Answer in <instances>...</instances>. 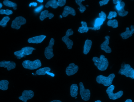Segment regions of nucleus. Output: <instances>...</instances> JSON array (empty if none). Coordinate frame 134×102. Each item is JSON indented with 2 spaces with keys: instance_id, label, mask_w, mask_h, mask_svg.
Returning a JSON list of instances; mask_svg holds the SVG:
<instances>
[{
  "instance_id": "nucleus-40",
  "label": "nucleus",
  "mask_w": 134,
  "mask_h": 102,
  "mask_svg": "<svg viewBox=\"0 0 134 102\" xmlns=\"http://www.w3.org/2000/svg\"><path fill=\"white\" fill-rule=\"evenodd\" d=\"M46 74H47L48 75H50L51 76H52L54 77L55 76L54 74H53L51 73H50L49 72H47L46 73Z\"/></svg>"
},
{
  "instance_id": "nucleus-5",
  "label": "nucleus",
  "mask_w": 134,
  "mask_h": 102,
  "mask_svg": "<svg viewBox=\"0 0 134 102\" xmlns=\"http://www.w3.org/2000/svg\"><path fill=\"white\" fill-rule=\"evenodd\" d=\"M36 49L33 47H26L22 48L20 51H17L14 52V55L17 58L20 59L25 56L31 54L33 50Z\"/></svg>"
},
{
  "instance_id": "nucleus-45",
  "label": "nucleus",
  "mask_w": 134,
  "mask_h": 102,
  "mask_svg": "<svg viewBox=\"0 0 134 102\" xmlns=\"http://www.w3.org/2000/svg\"><path fill=\"white\" fill-rule=\"evenodd\" d=\"M95 102H102L100 100H97L95 101Z\"/></svg>"
},
{
  "instance_id": "nucleus-13",
  "label": "nucleus",
  "mask_w": 134,
  "mask_h": 102,
  "mask_svg": "<svg viewBox=\"0 0 134 102\" xmlns=\"http://www.w3.org/2000/svg\"><path fill=\"white\" fill-rule=\"evenodd\" d=\"M0 67L7 68L10 71L16 68V64L13 61H4L0 62Z\"/></svg>"
},
{
  "instance_id": "nucleus-38",
  "label": "nucleus",
  "mask_w": 134,
  "mask_h": 102,
  "mask_svg": "<svg viewBox=\"0 0 134 102\" xmlns=\"http://www.w3.org/2000/svg\"><path fill=\"white\" fill-rule=\"evenodd\" d=\"M113 3L114 4H118L121 2V0H113Z\"/></svg>"
},
{
  "instance_id": "nucleus-24",
  "label": "nucleus",
  "mask_w": 134,
  "mask_h": 102,
  "mask_svg": "<svg viewBox=\"0 0 134 102\" xmlns=\"http://www.w3.org/2000/svg\"><path fill=\"white\" fill-rule=\"evenodd\" d=\"M9 84V81L6 80L0 81V89L3 91L7 90L8 88Z\"/></svg>"
},
{
  "instance_id": "nucleus-12",
  "label": "nucleus",
  "mask_w": 134,
  "mask_h": 102,
  "mask_svg": "<svg viewBox=\"0 0 134 102\" xmlns=\"http://www.w3.org/2000/svg\"><path fill=\"white\" fill-rule=\"evenodd\" d=\"M79 69V67L77 65L74 63L70 64L67 68L66 73L68 76H71L76 73Z\"/></svg>"
},
{
  "instance_id": "nucleus-22",
  "label": "nucleus",
  "mask_w": 134,
  "mask_h": 102,
  "mask_svg": "<svg viewBox=\"0 0 134 102\" xmlns=\"http://www.w3.org/2000/svg\"><path fill=\"white\" fill-rule=\"evenodd\" d=\"M81 23L82 26L79 28L78 31L80 33L88 32L89 29L87 26L86 23L85 22L82 21Z\"/></svg>"
},
{
  "instance_id": "nucleus-10",
  "label": "nucleus",
  "mask_w": 134,
  "mask_h": 102,
  "mask_svg": "<svg viewBox=\"0 0 134 102\" xmlns=\"http://www.w3.org/2000/svg\"><path fill=\"white\" fill-rule=\"evenodd\" d=\"M73 32L72 29H69L66 33V35L62 38V40L66 45L69 49H72L73 44V41L69 39V36L73 35Z\"/></svg>"
},
{
  "instance_id": "nucleus-43",
  "label": "nucleus",
  "mask_w": 134,
  "mask_h": 102,
  "mask_svg": "<svg viewBox=\"0 0 134 102\" xmlns=\"http://www.w3.org/2000/svg\"><path fill=\"white\" fill-rule=\"evenodd\" d=\"M37 1L41 3H42L43 2V0H38Z\"/></svg>"
},
{
  "instance_id": "nucleus-9",
  "label": "nucleus",
  "mask_w": 134,
  "mask_h": 102,
  "mask_svg": "<svg viewBox=\"0 0 134 102\" xmlns=\"http://www.w3.org/2000/svg\"><path fill=\"white\" fill-rule=\"evenodd\" d=\"M80 94L82 99L85 101L89 100L90 97V90L85 88L83 83H79Z\"/></svg>"
},
{
  "instance_id": "nucleus-2",
  "label": "nucleus",
  "mask_w": 134,
  "mask_h": 102,
  "mask_svg": "<svg viewBox=\"0 0 134 102\" xmlns=\"http://www.w3.org/2000/svg\"><path fill=\"white\" fill-rule=\"evenodd\" d=\"M118 73L124 75L127 77H129L133 79H134V70L129 64H125L124 63H122Z\"/></svg>"
},
{
  "instance_id": "nucleus-11",
  "label": "nucleus",
  "mask_w": 134,
  "mask_h": 102,
  "mask_svg": "<svg viewBox=\"0 0 134 102\" xmlns=\"http://www.w3.org/2000/svg\"><path fill=\"white\" fill-rule=\"evenodd\" d=\"M34 96V93L32 91L25 90L23 92L22 96L19 98L23 101L26 102L28 100L33 98Z\"/></svg>"
},
{
  "instance_id": "nucleus-21",
  "label": "nucleus",
  "mask_w": 134,
  "mask_h": 102,
  "mask_svg": "<svg viewBox=\"0 0 134 102\" xmlns=\"http://www.w3.org/2000/svg\"><path fill=\"white\" fill-rule=\"evenodd\" d=\"M78 87L77 84L72 85L70 87V94L72 97H76L78 94Z\"/></svg>"
},
{
  "instance_id": "nucleus-32",
  "label": "nucleus",
  "mask_w": 134,
  "mask_h": 102,
  "mask_svg": "<svg viewBox=\"0 0 134 102\" xmlns=\"http://www.w3.org/2000/svg\"><path fill=\"white\" fill-rule=\"evenodd\" d=\"M117 16V14L116 12L111 11L109 13V15L107 17V18L109 19H111L113 18H115Z\"/></svg>"
},
{
  "instance_id": "nucleus-31",
  "label": "nucleus",
  "mask_w": 134,
  "mask_h": 102,
  "mask_svg": "<svg viewBox=\"0 0 134 102\" xmlns=\"http://www.w3.org/2000/svg\"><path fill=\"white\" fill-rule=\"evenodd\" d=\"M13 13V11L8 9L5 10L2 9L0 10V14L2 15L5 14L8 15L12 14Z\"/></svg>"
},
{
  "instance_id": "nucleus-28",
  "label": "nucleus",
  "mask_w": 134,
  "mask_h": 102,
  "mask_svg": "<svg viewBox=\"0 0 134 102\" xmlns=\"http://www.w3.org/2000/svg\"><path fill=\"white\" fill-rule=\"evenodd\" d=\"M84 0H76L75 2L80 7L79 11L81 13H83L86 10V8L85 6H84L81 3L82 2L84 1Z\"/></svg>"
},
{
  "instance_id": "nucleus-37",
  "label": "nucleus",
  "mask_w": 134,
  "mask_h": 102,
  "mask_svg": "<svg viewBox=\"0 0 134 102\" xmlns=\"http://www.w3.org/2000/svg\"><path fill=\"white\" fill-rule=\"evenodd\" d=\"M120 3L117 4V5L116 6V8L118 11H119L122 9L121 7Z\"/></svg>"
},
{
  "instance_id": "nucleus-23",
  "label": "nucleus",
  "mask_w": 134,
  "mask_h": 102,
  "mask_svg": "<svg viewBox=\"0 0 134 102\" xmlns=\"http://www.w3.org/2000/svg\"><path fill=\"white\" fill-rule=\"evenodd\" d=\"M51 69L49 67H45L43 68H40L37 70L36 73L38 75H44L46 74V73L49 72L51 71Z\"/></svg>"
},
{
  "instance_id": "nucleus-29",
  "label": "nucleus",
  "mask_w": 134,
  "mask_h": 102,
  "mask_svg": "<svg viewBox=\"0 0 134 102\" xmlns=\"http://www.w3.org/2000/svg\"><path fill=\"white\" fill-rule=\"evenodd\" d=\"M10 20V18L8 16L4 17L2 20L0 21V26L3 27H5L7 26V23Z\"/></svg>"
},
{
  "instance_id": "nucleus-19",
  "label": "nucleus",
  "mask_w": 134,
  "mask_h": 102,
  "mask_svg": "<svg viewBox=\"0 0 134 102\" xmlns=\"http://www.w3.org/2000/svg\"><path fill=\"white\" fill-rule=\"evenodd\" d=\"M49 12L47 10H45L42 12L40 16V19L42 21H43L47 17H49V19H51L53 17L54 15L51 13H49Z\"/></svg>"
},
{
  "instance_id": "nucleus-44",
  "label": "nucleus",
  "mask_w": 134,
  "mask_h": 102,
  "mask_svg": "<svg viewBox=\"0 0 134 102\" xmlns=\"http://www.w3.org/2000/svg\"><path fill=\"white\" fill-rule=\"evenodd\" d=\"M3 7V5L2 4L0 3V9H1Z\"/></svg>"
},
{
  "instance_id": "nucleus-48",
  "label": "nucleus",
  "mask_w": 134,
  "mask_h": 102,
  "mask_svg": "<svg viewBox=\"0 0 134 102\" xmlns=\"http://www.w3.org/2000/svg\"><path fill=\"white\" fill-rule=\"evenodd\" d=\"M87 7H88L89 6L88 5H87Z\"/></svg>"
},
{
  "instance_id": "nucleus-33",
  "label": "nucleus",
  "mask_w": 134,
  "mask_h": 102,
  "mask_svg": "<svg viewBox=\"0 0 134 102\" xmlns=\"http://www.w3.org/2000/svg\"><path fill=\"white\" fill-rule=\"evenodd\" d=\"M66 0H59L57 2V5L58 6L63 7L66 4Z\"/></svg>"
},
{
  "instance_id": "nucleus-35",
  "label": "nucleus",
  "mask_w": 134,
  "mask_h": 102,
  "mask_svg": "<svg viewBox=\"0 0 134 102\" xmlns=\"http://www.w3.org/2000/svg\"><path fill=\"white\" fill-rule=\"evenodd\" d=\"M44 8V6L41 5L39 7L37 8L34 10L35 12L36 13H38L41 11Z\"/></svg>"
},
{
  "instance_id": "nucleus-25",
  "label": "nucleus",
  "mask_w": 134,
  "mask_h": 102,
  "mask_svg": "<svg viewBox=\"0 0 134 102\" xmlns=\"http://www.w3.org/2000/svg\"><path fill=\"white\" fill-rule=\"evenodd\" d=\"M46 8H48L50 7L54 9H56L58 7L57 5V2L56 0L50 1L46 3L45 6Z\"/></svg>"
},
{
  "instance_id": "nucleus-34",
  "label": "nucleus",
  "mask_w": 134,
  "mask_h": 102,
  "mask_svg": "<svg viewBox=\"0 0 134 102\" xmlns=\"http://www.w3.org/2000/svg\"><path fill=\"white\" fill-rule=\"evenodd\" d=\"M99 16L104 21H105L106 19V15L103 11H102L99 14Z\"/></svg>"
},
{
  "instance_id": "nucleus-42",
  "label": "nucleus",
  "mask_w": 134,
  "mask_h": 102,
  "mask_svg": "<svg viewBox=\"0 0 134 102\" xmlns=\"http://www.w3.org/2000/svg\"><path fill=\"white\" fill-rule=\"evenodd\" d=\"M125 102H132V101L131 99H127Z\"/></svg>"
},
{
  "instance_id": "nucleus-41",
  "label": "nucleus",
  "mask_w": 134,
  "mask_h": 102,
  "mask_svg": "<svg viewBox=\"0 0 134 102\" xmlns=\"http://www.w3.org/2000/svg\"><path fill=\"white\" fill-rule=\"evenodd\" d=\"M50 102H62L61 101L59 100H55Z\"/></svg>"
},
{
  "instance_id": "nucleus-1",
  "label": "nucleus",
  "mask_w": 134,
  "mask_h": 102,
  "mask_svg": "<svg viewBox=\"0 0 134 102\" xmlns=\"http://www.w3.org/2000/svg\"><path fill=\"white\" fill-rule=\"evenodd\" d=\"M92 60L95 65L100 70H105L108 67L109 62L108 60L103 55H101L100 58L97 57H93Z\"/></svg>"
},
{
  "instance_id": "nucleus-6",
  "label": "nucleus",
  "mask_w": 134,
  "mask_h": 102,
  "mask_svg": "<svg viewBox=\"0 0 134 102\" xmlns=\"http://www.w3.org/2000/svg\"><path fill=\"white\" fill-rule=\"evenodd\" d=\"M115 87L113 85H110L106 90V92L108 94V96L110 99L116 100L120 98L123 95V91H120L117 93H113V91Z\"/></svg>"
},
{
  "instance_id": "nucleus-17",
  "label": "nucleus",
  "mask_w": 134,
  "mask_h": 102,
  "mask_svg": "<svg viewBox=\"0 0 134 102\" xmlns=\"http://www.w3.org/2000/svg\"><path fill=\"white\" fill-rule=\"evenodd\" d=\"M69 14L75 16L76 15V12L74 9L73 8L68 6H66L64 8L62 15L64 17H66Z\"/></svg>"
},
{
  "instance_id": "nucleus-14",
  "label": "nucleus",
  "mask_w": 134,
  "mask_h": 102,
  "mask_svg": "<svg viewBox=\"0 0 134 102\" xmlns=\"http://www.w3.org/2000/svg\"><path fill=\"white\" fill-rule=\"evenodd\" d=\"M105 38L106 39L105 41L101 45V49L107 53H110L112 52V50L108 46L109 44L110 37L109 36H107Z\"/></svg>"
},
{
  "instance_id": "nucleus-36",
  "label": "nucleus",
  "mask_w": 134,
  "mask_h": 102,
  "mask_svg": "<svg viewBox=\"0 0 134 102\" xmlns=\"http://www.w3.org/2000/svg\"><path fill=\"white\" fill-rule=\"evenodd\" d=\"M109 1V0H103V1H100L99 2V4L100 6L102 7L103 5L107 4Z\"/></svg>"
},
{
  "instance_id": "nucleus-4",
  "label": "nucleus",
  "mask_w": 134,
  "mask_h": 102,
  "mask_svg": "<svg viewBox=\"0 0 134 102\" xmlns=\"http://www.w3.org/2000/svg\"><path fill=\"white\" fill-rule=\"evenodd\" d=\"M22 64L25 68L31 70L36 69L42 66L41 62L39 59L33 61L27 60L23 61Z\"/></svg>"
},
{
  "instance_id": "nucleus-15",
  "label": "nucleus",
  "mask_w": 134,
  "mask_h": 102,
  "mask_svg": "<svg viewBox=\"0 0 134 102\" xmlns=\"http://www.w3.org/2000/svg\"><path fill=\"white\" fill-rule=\"evenodd\" d=\"M46 37V36L44 35L37 36L29 39L28 40V42L29 43H40L42 42Z\"/></svg>"
},
{
  "instance_id": "nucleus-3",
  "label": "nucleus",
  "mask_w": 134,
  "mask_h": 102,
  "mask_svg": "<svg viewBox=\"0 0 134 102\" xmlns=\"http://www.w3.org/2000/svg\"><path fill=\"white\" fill-rule=\"evenodd\" d=\"M115 77L114 74H110L108 77L100 75L97 77L96 80L98 83L102 84L105 86H108L112 85Z\"/></svg>"
},
{
  "instance_id": "nucleus-30",
  "label": "nucleus",
  "mask_w": 134,
  "mask_h": 102,
  "mask_svg": "<svg viewBox=\"0 0 134 102\" xmlns=\"http://www.w3.org/2000/svg\"><path fill=\"white\" fill-rule=\"evenodd\" d=\"M118 15L121 17H124L127 15L128 13V12L125 11L124 8L121 9L120 10L118 11Z\"/></svg>"
},
{
  "instance_id": "nucleus-18",
  "label": "nucleus",
  "mask_w": 134,
  "mask_h": 102,
  "mask_svg": "<svg viewBox=\"0 0 134 102\" xmlns=\"http://www.w3.org/2000/svg\"><path fill=\"white\" fill-rule=\"evenodd\" d=\"M104 21L101 18H98L95 20L94 27H88L89 29H91L96 31L100 29L101 26L102 25Z\"/></svg>"
},
{
  "instance_id": "nucleus-7",
  "label": "nucleus",
  "mask_w": 134,
  "mask_h": 102,
  "mask_svg": "<svg viewBox=\"0 0 134 102\" xmlns=\"http://www.w3.org/2000/svg\"><path fill=\"white\" fill-rule=\"evenodd\" d=\"M26 23V20L22 16L17 17L12 22L11 27L13 29L18 30L21 26L25 24Z\"/></svg>"
},
{
  "instance_id": "nucleus-16",
  "label": "nucleus",
  "mask_w": 134,
  "mask_h": 102,
  "mask_svg": "<svg viewBox=\"0 0 134 102\" xmlns=\"http://www.w3.org/2000/svg\"><path fill=\"white\" fill-rule=\"evenodd\" d=\"M131 30L130 31L129 28L127 27L126 31L122 33L120 35L122 38L124 39H126L132 36L134 32V26L132 25L131 26Z\"/></svg>"
},
{
  "instance_id": "nucleus-47",
  "label": "nucleus",
  "mask_w": 134,
  "mask_h": 102,
  "mask_svg": "<svg viewBox=\"0 0 134 102\" xmlns=\"http://www.w3.org/2000/svg\"><path fill=\"white\" fill-rule=\"evenodd\" d=\"M77 98V97H75V99H76V98Z\"/></svg>"
},
{
  "instance_id": "nucleus-26",
  "label": "nucleus",
  "mask_w": 134,
  "mask_h": 102,
  "mask_svg": "<svg viewBox=\"0 0 134 102\" xmlns=\"http://www.w3.org/2000/svg\"><path fill=\"white\" fill-rule=\"evenodd\" d=\"M3 3L6 6L13 8V9L14 10L17 9V5L16 3L8 1V0H6L4 1Z\"/></svg>"
},
{
  "instance_id": "nucleus-27",
  "label": "nucleus",
  "mask_w": 134,
  "mask_h": 102,
  "mask_svg": "<svg viewBox=\"0 0 134 102\" xmlns=\"http://www.w3.org/2000/svg\"><path fill=\"white\" fill-rule=\"evenodd\" d=\"M108 26L112 27L114 28H116L118 27V22L116 20H110L107 22Z\"/></svg>"
},
{
  "instance_id": "nucleus-46",
  "label": "nucleus",
  "mask_w": 134,
  "mask_h": 102,
  "mask_svg": "<svg viewBox=\"0 0 134 102\" xmlns=\"http://www.w3.org/2000/svg\"><path fill=\"white\" fill-rule=\"evenodd\" d=\"M60 17L61 18H62V17L61 15H60Z\"/></svg>"
},
{
  "instance_id": "nucleus-8",
  "label": "nucleus",
  "mask_w": 134,
  "mask_h": 102,
  "mask_svg": "<svg viewBox=\"0 0 134 102\" xmlns=\"http://www.w3.org/2000/svg\"><path fill=\"white\" fill-rule=\"evenodd\" d=\"M55 40L52 38L50 41L49 46L47 47L45 51V55L48 59H50L54 56L53 47L54 44Z\"/></svg>"
},
{
  "instance_id": "nucleus-39",
  "label": "nucleus",
  "mask_w": 134,
  "mask_h": 102,
  "mask_svg": "<svg viewBox=\"0 0 134 102\" xmlns=\"http://www.w3.org/2000/svg\"><path fill=\"white\" fill-rule=\"evenodd\" d=\"M37 4L36 3H30L29 5L30 7H31L32 6H33L34 7H36L37 6Z\"/></svg>"
},
{
  "instance_id": "nucleus-20",
  "label": "nucleus",
  "mask_w": 134,
  "mask_h": 102,
  "mask_svg": "<svg viewBox=\"0 0 134 102\" xmlns=\"http://www.w3.org/2000/svg\"><path fill=\"white\" fill-rule=\"evenodd\" d=\"M92 42L91 40L87 39L85 41L83 53L87 55L89 52L91 47Z\"/></svg>"
}]
</instances>
